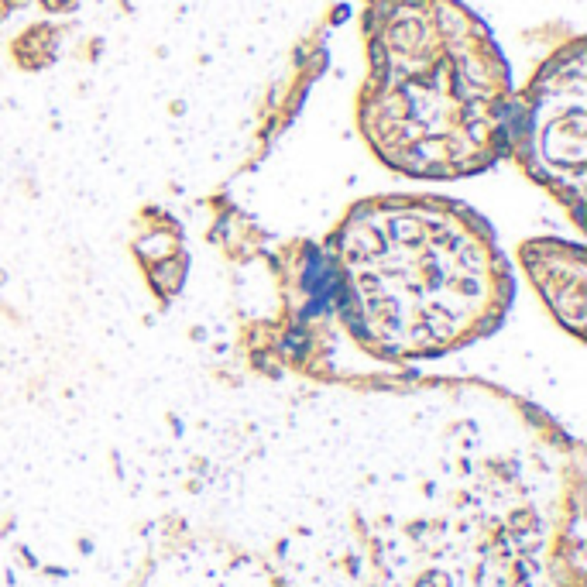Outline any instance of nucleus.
<instances>
[{
  "mask_svg": "<svg viewBox=\"0 0 587 587\" xmlns=\"http://www.w3.org/2000/svg\"><path fill=\"white\" fill-rule=\"evenodd\" d=\"M59 45H63V28L52 21H34L11 42V59L17 69L38 72L59 59Z\"/></svg>",
  "mask_w": 587,
  "mask_h": 587,
  "instance_id": "2",
  "label": "nucleus"
},
{
  "mask_svg": "<svg viewBox=\"0 0 587 587\" xmlns=\"http://www.w3.org/2000/svg\"><path fill=\"white\" fill-rule=\"evenodd\" d=\"M11 14H14V11H11V4H7V0H0V24H4Z\"/></svg>",
  "mask_w": 587,
  "mask_h": 587,
  "instance_id": "4",
  "label": "nucleus"
},
{
  "mask_svg": "<svg viewBox=\"0 0 587 587\" xmlns=\"http://www.w3.org/2000/svg\"><path fill=\"white\" fill-rule=\"evenodd\" d=\"M45 14H52V17H65V14H76L82 7V0H34Z\"/></svg>",
  "mask_w": 587,
  "mask_h": 587,
  "instance_id": "3",
  "label": "nucleus"
},
{
  "mask_svg": "<svg viewBox=\"0 0 587 587\" xmlns=\"http://www.w3.org/2000/svg\"><path fill=\"white\" fill-rule=\"evenodd\" d=\"M543 155L571 172L584 168V107L563 111L560 120L543 130Z\"/></svg>",
  "mask_w": 587,
  "mask_h": 587,
  "instance_id": "1",
  "label": "nucleus"
}]
</instances>
